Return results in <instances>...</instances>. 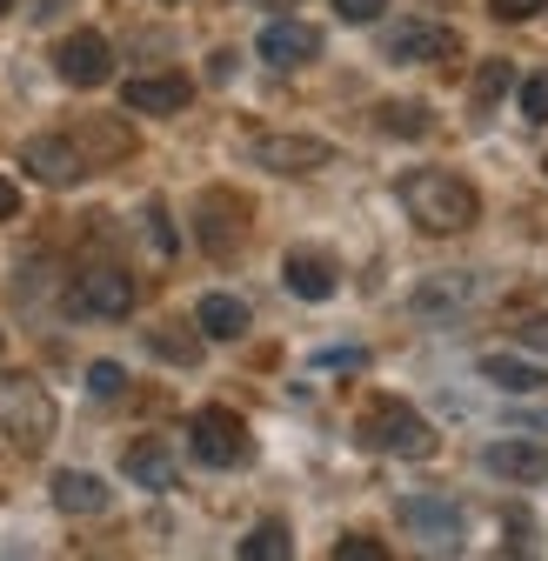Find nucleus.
Returning <instances> with one entry per match:
<instances>
[{
	"label": "nucleus",
	"instance_id": "1",
	"mask_svg": "<svg viewBox=\"0 0 548 561\" xmlns=\"http://www.w3.org/2000/svg\"><path fill=\"white\" fill-rule=\"evenodd\" d=\"M401 207H408V221L429 228V234H461V228H475V215H482V194L448 168H415L401 181Z\"/></svg>",
	"mask_w": 548,
	"mask_h": 561
},
{
	"label": "nucleus",
	"instance_id": "2",
	"mask_svg": "<svg viewBox=\"0 0 548 561\" xmlns=\"http://www.w3.org/2000/svg\"><path fill=\"white\" fill-rule=\"evenodd\" d=\"M355 442L362 448H381V455H408V461H429L435 455V428L395 394H375L362 414H355Z\"/></svg>",
	"mask_w": 548,
	"mask_h": 561
},
{
	"label": "nucleus",
	"instance_id": "3",
	"mask_svg": "<svg viewBox=\"0 0 548 561\" xmlns=\"http://www.w3.org/2000/svg\"><path fill=\"white\" fill-rule=\"evenodd\" d=\"M0 435L21 442V448L54 442V394L34 375H0Z\"/></svg>",
	"mask_w": 548,
	"mask_h": 561
},
{
	"label": "nucleus",
	"instance_id": "4",
	"mask_svg": "<svg viewBox=\"0 0 548 561\" xmlns=\"http://www.w3.org/2000/svg\"><path fill=\"white\" fill-rule=\"evenodd\" d=\"M187 442H194V461H208V468L248 461V428H241V414H228V408H201L187 421Z\"/></svg>",
	"mask_w": 548,
	"mask_h": 561
},
{
	"label": "nucleus",
	"instance_id": "5",
	"mask_svg": "<svg viewBox=\"0 0 548 561\" xmlns=\"http://www.w3.org/2000/svg\"><path fill=\"white\" fill-rule=\"evenodd\" d=\"M67 308H75V314H101V321H127L134 314V274L88 267L75 288H67Z\"/></svg>",
	"mask_w": 548,
	"mask_h": 561
},
{
	"label": "nucleus",
	"instance_id": "6",
	"mask_svg": "<svg viewBox=\"0 0 548 561\" xmlns=\"http://www.w3.org/2000/svg\"><path fill=\"white\" fill-rule=\"evenodd\" d=\"M248 154H254L267 174H315V168L334 161V148H328V140H315V134H261Z\"/></svg>",
	"mask_w": 548,
	"mask_h": 561
},
{
	"label": "nucleus",
	"instance_id": "7",
	"mask_svg": "<svg viewBox=\"0 0 548 561\" xmlns=\"http://www.w3.org/2000/svg\"><path fill=\"white\" fill-rule=\"evenodd\" d=\"M54 67H60V81H75V88H101L107 75H114V54H107V41L101 34H67L60 47H54Z\"/></svg>",
	"mask_w": 548,
	"mask_h": 561
},
{
	"label": "nucleus",
	"instance_id": "8",
	"mask_svg": "<svg viewBox=\"0 0 548 561\" xmlns=\"http://www.w3.org/2000/svg\"><path fill=\"white\" fill-rule=\"evenodd\" d=\"M21 168L34 174V181H47V187H67V181H81L94 161L75 148V140H60V134H41V140H27V154H21Z\"/></svg>",
	"mask_w": 548,
	"mask_h": 561
},
{
	"label": "nucleus",
	"instance_id": "9",
	"mask_svg": "<svg viewBox=\"0 0 548 561\" xmlns=\"http://www.w3.org/2000/svg\"><path fill=\"white\" fill-rule=\"evenodd\" d=\"M315 54H321V34L308 21H274V27H261V60L267 67H308Z\"/></svg>",
	"mask_w": 548,
	"mask_h": 561
},
{
	"label": "nucleus",
	"instance_id": "10",
	"mask_svg": "<svg viewBox=\"0 0 548 561\" xmlns=\"http://www.w3.org/2000/svg\"><path fill=\"white\" fill-rule=\"evenodd\" d=\"M461 41L448 34V27H435V21H401L395 34H388V60H448Z\"/></svg>",
	"mask_w": 548,
	"mask_h": 561
},
{
	"label": "nucleus",
	"instance_id": "11",
	"mask_svg": "<svg viewBox=\"0 0 548 561\" xmlns=\"http://www.w3.org/2000/svg\"><path fill=\"white\" fill-rule=\"evenodd\" d=\"M187 94H194V88H187L181 75H134L121 101H127L134 114H181V107H187Z\"/></svg>",
	"mask_w": 548,
	"mask_h": 561
},
{
	"label": "nucleus",
	"instance_id": "12",
	"mask_svg": "<svg viewBox=\"0 0 548 561\" xmlns=\"http://www.w3.org/2000/svg\"><path fill=\"white\" fill-rule=\"evenodd\" d=\"M114 495H107V481L101 474H88V468H60L54 474V508L60 515H101Z\"/></svg>",
	"mask_w": 548,
	"mask_h": 561
},
{
	"label": "nucleus",
	"instance_id": "13",
	"mask_svg": "<svg viewBox=\"0 0 548 561\" xmlns=\"http://www.w3.org/2000/svg\"><path fill=\"white\" fill-rule=\"evenodd\" d=\"M194 328L208 334V341H241V334H248V308H241L235 295H201Z\"/></svg>",
	"mask_w": 548,
	"mask_h": 561
},
{
	"label": "nucleus",
	"instance_id": "14",
	"mask_svg": "<svg viewBox=\"0 0 548 561\" xmlns=\"http://www.w3.org/2000/svg\"><path fill=\"white\" fill-rule=\"evenodd\" d=\"M489 474H502V481H548V448H522V442H495L489 448Z\"/></svg>",
	"mask_w": 548,
	"mask_h": 561
},
{
	"label": "nucleus",
	"instance_id": "15",
	"mask_svg": "<svg viewBox=\"0 0 548 561\" xmlns=\"http://www.w3.org/2000/svg\"><path fill=\"white\" fill-rule=\"evenodd\" d=\"M401 515H408V528H422L435 548H455V535H461V508H448V502H401Z\"/></svg>",
	"mask_w": 548,
	"mask_h": 561
},
{
	"label": "nucleus",
	"instance_id": "16",
	"mask_svg": "<svg viewBox=\"0 0 548 561\" xmlns=\"http://www.w3.org/2000/svg\"><path fill=\"white\" fill-rule=\"evenodd\" d=\"M127 481H141V488H174V455H168V442H134V448H127Z\"/></svg>",
	"mask_w": 548,
	"mask_h": 561
},
{
	"label": "nucleus",
	"instance_id": "17",
	"mask_svg": "<svg viewBox=\"0 0 548 561\" xmlns=\"http://www.w3.org/2000/svg\"><path fill=\"white\" fill-rule=\"evenodd\" d=\"M282 274H288V288H295L301 301H328V295H334V267H328L321 254H288Z\"/></svg>",
	"mask_w": 548,
	"mask_h": 561
},
{
	"label": "nucleus",
	"instance_id": "18",
	"mask_svg": "<svg viewBox=\"0 0 548 561\" xmlns=\"http://www.w3.org/2000/svg\"><path fill=\"white\" fill-rule=\"evenodd\" d=\"M482 381H495L502 394H535L541 388V368L535 362H515V355H482Z\"/></svg>",
	"mask_w": 548,
	"mask_h": 561
},
{
	"label": "nucleus",
	"instance_id": "19",
	"mask_svg": "<svg viewBox=\"0 0 548 561\" xmlns=\"http://www.w3.org/2000/svg\"><path fill=\"white\" fill-rule=\"evenodd\" d=\"M288 554V528L282 522H261L248 541H241V561H282Z\"/></svg>",
	"mask_w": 548,
	"mask_h": 561
},
{
	"label": "nucleus",
	"instance_id": "20",
	"mask_svg": "<svg viewBox=\"0 0 548 561\" xmlns=\"http://www.w3.org/2000/svg\"><path fill=\"white\" fill-rule=\"evenodd\" d=\"M201 215H208V221H201V241H208L215 254H228V248L241 241V234H228V221H221V215H228V194H208V207H201Z\"/></svg>",
	"mask_w": 548,
	"mask_h": 561
},
{
	"label": "nucleus",
	"instance_id": "21",
	"mask_svg": "<svg viewBox=\"0 0 548 561\" xmlns=\"http://www.w3.org/2000/svg\"><path fill=\"white\" fill-rule=\"evenodd\" d=\"M148 341H155V355H168V362H181V368H194V362H201V341H194V334H174V328H155Z\"/></svg>",
	"mask_w": 548,
	"mask_h": 561
},
{
	"label": "nucleus",
	"instance_id": "22",
	"mask_svg": "<svg viewBox=\"0 0 548 561\" xmlns=\"http://www.w3.org/2000/svg\"><path fill=\"white\" fill-rule=\"evenodd\" d=\"M381 127H388V134H429V107H415V101H388V107H381Z\"/></svg>",
	"mask_w": 548,
	"mask_h": 561
},
{
	"label": "nucleus",
	"instance_id": "23",
	"mask_svg": "<svg viewBox=\"0 0 548 561\" xmlns=\"http://www.w3.org/2000/svg\"><path fill=\"white\" fill-rule=\"evenodd\" d=\"M334 561H388V548L368 535H349V541H334Z\"/></svg>",
	"mask_w": 548,
	"mask_h": 561
},
{
	"label": "nucleus",
	"instance_id": "24",
	"mask_svg": "<svg viewBox=\"0 0 548 561\" xmlns=\"http://www.w3.org/2000/svg\"><path fill=\"white\" fill-rule=\"evenodd\" d=\"M522 114L528 121H548V75H528L522 81Z\"/></svg>",
	"mask_w": 548,
	"mask_h": 561
},
{
	"label": "nucleus",
	"instance_id": "25",
	"mask_svg": "<svg viewBox=\"0 0 548 561\" xmlns=\"http://www.w3.org/2000/svg\"><path fill=\"white\" fill-rule=\"evenodd\" d=\"M381 8H388V0H334V14H341V21H355V27L381 21Z\"/></svg>",
	"mask_w": 548,
	"mask_h": 561
},
{
	"label": "nucleus",
	"instance_id": "26",
	"mask_svg": "<svg viewBox=\"0 0 548 561\" xmlns=\"http://www.w3.org/2000/svg\"><path fill=\"white\" fill-rule=\"evenodd\" d=\"M121 381H127V375H121L114 362H94V368H88V388H94V394H121Z\"/></svg>",
	"mask_w": 548,
	"mask_h": 561
},
{
	"label": "nucleus",
	"instance_id": "27",
	"mask_svg": "<svg viewBox=\"0 0 548 561\" xmlns=\"http://www.w3.org/2000/svg\"><path fill=\"white\" fill-rule=\"evenodd\" d=\"M541 8H548V0H495V21H528Z\"/></svg>",
	"mask_w": 548,
	"mask_h": 561
},
{
	"label": "nucleus",
	"instance_id": "28",
	"mask_svg": "<svg viewBox=\"0 0 548 561\" xmlns=\"http://www.w3.org/2000/svg\"><path fill=\"white\" fill-rule=\"evenodd\" d=\"M515 334H522V347H535V355H548V314H535V321H522Z\"/></svg>",
	"mask_w": 548,
	"mask_h": 561
},
{
	"label": "nucleus",
	"instance_id": "29",
	"mask_svg": "<svg viewBox=\"0 0 548 561\" xmlns=\"http://www.w3.org/2000/svg\"><path fill=\"white\" fill-rule=\"evenodd\" d=\"M14 215H21V187L0 181V221H14Z\"/></svg>",
	"mask_w": 548,
	"mask_h": 561
},
{
	"label": "nucleus",
	"instance_id": "30",
	"mask_svg": "<svg viewBox=\"0 0 548 561\" xmlns=\"http://www.w3.org/2000/svg\"><path fill=\"white\" fill-rule=\"evenodd\" d=\"M8 8H14V0H0V14H8Z\"/></svg>",
	"mask_w": 548,
	"mask_h": 561
}]
</instances>
